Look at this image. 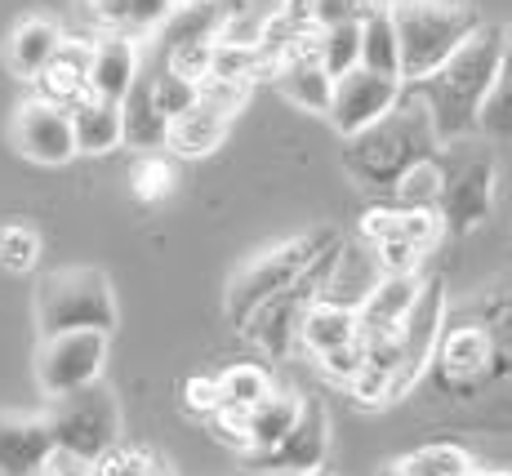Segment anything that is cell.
<instances>
[{"instance_id": "30", "label": "cell", "mask_w": 512, "mask_h": 476, "mask_svg": "<svg viewBox=\"0 0 512 476\" xmlns=\"http://www.w3.org/2000/svg\"><path fill=\"white\" fill-rule=\"evenodd\" d=\"M472 454L459 445H423V450L406 454L392 463L388 476H472Z\"/></svg>"}, {"instance_id": "44", "label": "cell", "mask_w": 512, "mask_h": 476, "mask_svg": "<svg viewBox=\"0 0 512 476\" xmlns=\"http://www.w3.org/2000/svg\"><path fill=\"white\" fill-rule=\"evenodd\" d=\"M179 5H183V0H179Z\"/></svg>"}, {"instance_id": "16", "label": "cell", "mask_w": 512, "mask_h": 476, "mask_svg": "<svg viewBox=\"0 0 512 476\" xmlns=\"http://www.w3.org/2000/svg\"><path fill=\"white\" fill-rule=\"evenodd\" d=\"M54 459V436L45 414L0 410V476H41Z\"/></svg>"}, {"instance_id": "26", "label": "cell", "mask_w": 512, "mask_h": 476, "mask_svg": "<svg viewBox=\"0 0 512 476\" xmlns=\"http://www.w3.org/2000/svg\"><path fill=\"white\" fill-rule=\"evenodd\" d=\"M67 116H72L76 156H107L121 147V103L85 98V103H76Z\"/></svg>"}, {"instance_id": "36", "label": "cell", "mask_w": 512, "mask_h": 476, "mask_svg": "<svg viewBox=\"0 0 512 476\" xmlns=\"http://www.w3.org/2000/svg\"><path fill=\"white\" fill-rule=\"evenodd\" d=\"M174 187V165L165 161V156L147 152L139 165H134V196L139 201H165Z\"/></svg>"}, {"instance_id": "21", "label": "cell", "mask_w": 512, "mask_h": 476, "mask_svg": "<svg viewBox=\"0 0 512 476\" xmlns=\"http://www.w3.org/2000/svg\"><path fill=\"white\" fill-rule=\"evenodd\" d=\"M143 67V54L134 41H121V36H98L90 45V98H103V103H121L130 94L134 76Z\"/></svg>"}, {"instance_id": "33", "label": "cell", "mask_w": 512, "mask_h": 476, "mask_svg": "<svg viewBox=\"0 0 512 476\" xmlns=\"http://www.w3.org/2000/svg\"><path fill=\"white\" fill-rule=\"evenodd\" d=\"M437 192H441V174H437V152L428 161L410 165L406 174L392 183V196L397 205H410V210H437Z\"/></svg>"}, {"instance_id": "40", "label": "cell", "mask_w": 512, "mask_h": 476, "mask_svg": "<svg viewBox=\"0 0 512 476\" xmlns=\"http://www.w3.org/2000/svg\"><path fill=\"white\" fill-rule=\"evenodd\" d=\"M41 476H98V463H81V459H72V454H54Z\"/></svg>"}, {"instance_id": "25", "label": "cell", "mask_w": 512, "mask_h": 476, "mask_svg": "<svg viewBox=\"0 0 512 476\" xmlns=\"http://www.w3.org/2000/svg\"><path fill=\"white\" fill-rule=\"evenodd\" d=\"M272 85H277L294 107H303V112H321V116L330 112V89H334V81L326 76V67L317 63V54H290V58H281V63L272 67Z\"/></svg>"}, {"instance_id": "6", "label": "cell", "mask_w": 512, "mask_h": 476, "mask_svg": "<svg viewBox=\"0 0 512 476\" xmlns=\"http://www.w3.org/2000/svg\"><path fill=\"white\" fill-rule=\"evenodd\" d=\"M437 218L450 232H472L490 218L495 201V152L481 138H450L437 147Z\"/></svg>"}, {"instance_id": "43", "label": "cell", "mask_w": 512, "mask_h": 476, "mask_svg": "<svg viewBox=\"0 0 512 476\" xmlns=\"http://www.w3.org/2000/svg\"><path fill=\"white\" fill-rule=\"evenodd\" d=\"M312 476H326V472H312Z\"/></svg>"}, {"instance_id": "37", "label": "cell", "mask_w": 512, "mask_h": 476, "mask_svg": "<svg viewBox=\"0 0 512 476\" xmlns=\"http://www.w3.org/2000/svg\"><path fill=\"white\" fill-rule=\"evenodd\" d=\"M210 428L223 445H232L236 454H250V410H236V405H219L210 414Z\"/></svg>"}, {"instance_id": "22", "label": "cell", "mask_w": 512, "mask_h": 476, "mask_svg": "<svg viewBox=\"0 0 512 476\" xmlns=\"http://www.w3.org/2000/svg\"><path fill=\"white\" fill-rule=\"evenodd\" d=\"M32 85H36V98H45V103L72 112L76 103L90 98V45L63 41V49L49 58V67L36 76Z\"/></svg>"}, {"instance_id": "8", "label": "cell", "mask_w": 512, "mask_h": 476, "mask_svg": "<svg viewBox=\"0 0 512 476\" xmlns=\"http://www.w3.org/2000/svg\"><path fill=\"white\" fill-rule=\"evenodd\" d=\"M441 330H446V290H441L437 276H423L419 299L410 307L406 325H401V339L392 343L388 352L366 356V365H374V370L383 374V383H388V405L401 401V396L428 374Z\"/></svg>"}, {"instance_id": "38", "label": "cell", "mask_w": 512, "mask_h": 476, "mask_svg": "<svg viewBox=\"0 0 512 476\" xmlns=\"http://www.w3.org/2000/svg\"><path fill=\"white\" fill-rule=\"evenodd\" d=\"M374 9V0H312V27H343V23H361Z\"/></svg>"}, {"instance_id": "32", "label": "cell", "mask_w": 512, "mask_h": 476, "mask_svg": "<svg viewBox=\"0 0 512 476\" xmlns=\"http://www.w3.org/2000/svg\"><path fill=\"white\" fill-rule=\"evenodd\" d=\"M317 63L326 67L330 81H339L343 72L361 67V23L326 27V32L317 36Z\"/></svg>"}, {"instance_id": "17", "label": "cell", "mask_w": 512, "mask_h": 476, "mask_svg": "<svg viewBox=\"0 0 512 476\" xmlns=\"http://www.w3.org/2000/svg\"><path fill=\"white\" fill-rule=\"evenodd\" d=\"M441 218L437 210H410V205H370L361 214L357 236L366 245H406V250L428 254L441 241Z\"/></svg>"}, {"instance_id": "2", "label": "cell", "mask_w": 512, "mask_h": 476, "mask_svg": "<svg viewBox=\"0 0 512 476\" xmlns=\"http://www.w3.org/2000/svg\"><path fill=\"white\" fill-rule=\"evenodd\" d=\"M437 130H432L428 107L415 94H406L388 116H379L361 134L343 143V170L361 187H392L410 165L428 161L437 152Z\"/></svg>"}, {"instance_id": "24", "label": "cell", "mask_w": 512, "mask_h": 476, "mask_svg": "<svg viewBox=\"0 0 512 476\" xmlns=\"http://www.w3.org/2000/svg\"><path fill=\"white\" fill-rule=\"evenodd\" d=\"M63 41L67 36L58 32L54 18L32 14V18H23V23H14V32H9V41H5L9 72H14L18 81H36V76L49 67V58L63 49Z\"/></svg>"}, {"instance_id": "15", "label": "cell", "mask_w": 512, "mask_h": 476, "mask_svg": "<svg viewBox=\"0 0 512 476\" xmlns=\"http://www.w3.org/2000/svg\"><path fill=\"white\" fill-rule=\"evenodd\" d=\"M14 147L36 165H67L76 156L72 116L45 98H27L14 112Z\"/></svg>"}, {"instance_id": "35", "label": "cell", "mask_w": 512, "mask_h": 476, "mask_svg": "<svg viewBox=\"0 0 512 476\" xmlns=\"http://www.w3.org/2000/svg\"><path fill=\"white\" fill-rule=\"evenodd\" d=\"M98 476H174V468L165 459H156L152 450H125V445H116L98 463Z\"/></svg>"}, {"instance_id": "27", "label": "cell", "mask_w": 512, "mask_h": 476, "mask_svg": "<svg viewBox=\"0 0 512 476\" xmlns=\"http://www.w3.org/2000/svg\"><path fill=\"white\" fill-rule=\"evenodd\" d=\"M303 414V396L290 388H272V396H263L250 410V454H263L272 445L285 441V432L299 423Z\"/></svg>"}, {"instance_id": "39", "label": "cell", "mask_w": 512, "mask_h": 476, "mask_svg": "<svg viewBox=\"0 0 512 476\" xmlns=\"http://www.w3.org/2000/svg\"><path fill=\"white\" fill-rule=\"evenodd\" d=\"M183 405H187L192 414H201V419H210V414L223 405L219 379H214V374H192V379L183 383Z\"/></svg>"}, {"instance_id": "29", "label": "cell", "mask_w": 512, "mask_h": 476, "mask_svg": "<svg viewBox=\"0 0 512 476\" xmlns=\"http://www.w3.org/2000/svg\"><path fill=\"white\" fill-rule=\"evenodd\" d=\"M477 134L495 138V143H512V27H508L499 76H495V85H490L486 103H481V112H477Z\"/></svg>"}, {"instance_id": "7", "label": "cell", "mask_w": 512, "mask_h": 476, "mask_svg": "<svg viewBox=\"0 0 512 476\" xmlns=\"http://www.w3.org/2000/svg\"><path fill=\"white\" fill-rule=\"evenodd\" d=\"M45 423L54 436V454H72L81 463H103L121 445V401L103 379L67 396H54Z\"/></svg>"}, {"instance_id": "4", "label": "cell", "mask_w": 512, "mask_h": 476, "mask_svg": "<svg viewBox=\"0 0 512 476\" xmlns=\"http://www.w3.org/2000/svg\"><path fill=\"white\" fill-rule=\"evenodd\" d=\"M334 245H339L334 227H312V232H299V236H290V241L268 245V250H259L254 259H245L228 281V303H223L228 321L245 325L268 299H277V294L294 290L299 281H308Z\"/></svg>"}, {"instance_id": "41", "label": "cell", "mask_w": 512, "mask_h": 476, "mask_svg": "<svg viewBox=\"0 0 512 476\" xmlns=\"http://www.w3.org/2000/svg\"><path fill=\"white\" fill-rule=\"evenodd\" d=\"M277 23L281 27H312V0H281V9H277Z\"/></svg>"}, {"instance_id": "20", "label": "cell", "mask_w": 512, "mask_h": 476, "mask_svg": "<svg viewBox=\"0 0 512 476\" xmlns=\"http://www.w3.org/2000/svg\"><path fill=\"white\" fill-rule=\"evenodd\" d=\"M432 361L441 365V374L455 383H472L481 374L495 370V334L486 325H446L437 339V352Z\"/></svg>"}, {"instance_id": "9", "label": "cell", "mask_w": 512, "mask_h": 476, "mask_svg": "<svg viewBox=\"0 0 512 476\" xmlns=\"http://www.w3.org/2000/svg\"><path fill=\"white\" fill-rule=\"evenodd\" d=\"M245 98H250V89L245 85L205 81L201 98L170 121V130H165V147H170L174 156H187V161L210 156L214 147H223V138H228L236 112L245 107Z\"/></svg>"}, {"instance_id": "12", "label": "cell", "mask_w": 512, "mask_h": 476, "mask_svg": "<svg viewBox=\"0 0 512 476\" xmlns=\"http://www.w3.org/2000/svg\"><path fill=\"white\" fill-rule=\"evenodd\" d=\"M299 347H308L321 370L339 383H348L361 370V361H366L361 339H357V312H348L339 303H321V299H312L308 312H303Z\"/></svg>"}, {"instance_id": "23", "label": "cell", "mask_w": 512, "mask_h": 476, "mask_svg": "<svg viewBox=\"0 0 512 476\" xmlns=\"http://www.w3.org/2000/svg\"><path fill=\"white\" fill-rule=\"evenodd\" d=\"M165 130H170V121H165V112L156 107L152 63H143L130 94L121 98V143L139 147V152H156V147H165Z\"/></svg>"}, {"instance_id": "18", "label": "cell", "mask_w": 512, "mask_h": 476, "mask_svg": "<svg viewBox=\"0 0 512 476\" xmlns=\"http://www.w3.org/2000/svg\"><path fill=\"white\" fill-rule=\"evenodd\" d=\"M317 276H321V267H317ZM317 276H312V285L299 281L294 290H285V294H277V299H268L259 312L250 316V321H245L250 339L259 343L263 352L285 356L290 347H299V321H303V312H308V303L317 299Z\"/></svg>"}, {"instance_id": "13", "label": "cell", "mask_w": 512, "mask_h": 476, "mask_svg": "<svg viewBox=\"0 0 512 476\" xmlns=\"http://www.w3.org/2000/svg\"><path fill=\"white\" fill-rule=\"evenodd\" d=\"M406 98V85L392 81V76H374L366 67H352L343 72L330 89V125L339 130L343 138L361 134L366 125H374L379 116H388L392 107Z\"/></svg>"}, {"instance_id": "31", "label": "cell", "mask_w": 512, "mask_h": 476, "mask_svg": "<svg viewBox=\"0 0 512 476\" xmlns=\"http://www.w3.org/2000/svg\"><path fill=\"white\" fill-rule=\"evenodd\" d=\"M214 379H219L223 405H236V410H254L263 396H272V388H277L272 374L263 370V365H250V361H236L223 374H214Z\"/></svg>"}, {"instance_id": "1", "label": "cell", "mask_w": 512, "mask_h": 476, "mask_svg": "<svg viewBox=\"0 0 512 476\" xmlns=\"http://www.w3.org/2000/svg\"><path fill=\"white\" fill-rule=\"evenodd\" d=\"M504 45H508V27L481 23V32L472 36L468 45H459L428 81L415 85L419 103L428 107V116H432L437 143L477 134V112H481V103H486L490 85H495V76H499Z\"/></svg>"}, {"instance_id": "3", "label": "cell", "mask_w": 512, "mask_h": 476, "mask_svg": "<svg viewBox=\"0 0 512 476\" xmlns=\"http://www.w3.org/2000/svg\"><path fill=\"white\" fill-rule=\"evenodd\" d=\"M397 32L401 85H423L459 45L481 32V14L464 0H388Z\"/></svg>"}, {"instance_id": "11", "label": "cell", "mask_w": 512, "mask_h": 476, "mask_svg": "<svg viewBox=\"0 0 512 476\" xmlns=\"http://www.w3.org/2000/svg\"><path fill=\"white\" fill-rule=\"evenodd\" d=\"M326 454H330V414L321 401H303V414L281 445L263 454H241L245 472L250 476H312L326 472Z\"/></svg>"}, {"instance_id": "19", "label": "cell", "mask_w": 512, "mask_h": 476, "mask_svg": "<svg viewBox=\"0 0 512 476\" xmlns=\"http://www.w3.org/2000/svg\"><path fill=\"white\" fill-rule=\"evenodd\" d=\"M81 5H85V18L103 36H121V41L139 45L161 32L179 0H81Z\"/></svg>"}, {"instance_id": "34", "label": "cell", "mask_w": 512, "mask_h": 476, "mask_svg": "<svg viewBox=\"0 0 512 476\" xmlns=\"http://www.w3.org/2000/svg\"><path fill=\"white\" fill-rule=\"evenodd\" d=\"M36 263H41V232L32 223L0 227V267L5 272H32Z\"/></svg>"}, {"instance_id": "10", "label": "cell", "mask_w": 512, "mask_h": 476, "mask_svg": "<svg viewBox=\"0 0 512 476\" xmlns=\"http://www.w3.org/2000/svg\"><path fill=\"white\" fill-rule=\"evenodd\" d=\"M107 339L112 334H94V330L41 339V347H36V388L54 401V396L98 383L107 365Z\"/></svg>"}, {"instance_id": "14", "label": "cell", "mask_w": 512, "mask_h": 476, "mask_svg": "<svg viewBox=\"0 0 512 476\" xmlns=\"http://www.w3.org/2000/svg\"><path fill=\"white\" fill-rule=\"evenodd\" d=\"M419 285H423L419 272L379 276V285H374L366 299H361V307H357L361 352L379 356V352H388V347L401 339V325H406L410 307H415V299H419Z\"/></svg>"}, {"instance_id": "5", "label": "cell", "mask_w": 512, "mask_h": 476, "mask_svg": "<svg viewBox=\"0 0 512 476\" xmlns=\"http://www.w3.org/2000/svg\"><path fill=\"white\" fill-rule=\"evenodd\" d=\"M36 325L41 339L54 334H112L116 330V294L103 267H58L36 285Z\"/></svg>"}, {"instance_id": "28", "label": "cell", "mask_w": 512, "mask_h": 476, "mask_svg": "<svg viewBox=\"0 0 512 476\" xmlns=\"http://www.w3.org/2000/svg\"><path fill=\"white\" fill-rule=\"evenodd\" d=\"M361 67L374 76H392L401 81V54H397V32H392L388 5H374L361 18Z\"/></svg>"}, {"instance_id": "42", "label": "cell", "mask_w": 512, "mask_h": 476, "mask_svg": "<svg viewBox=\"0 0 512 476\" xmlns=\"http://www.w3.org/2000/svg\"><path fill=\"white\" fill-rule=\"evenodd\" d=\"M481 476H512V472H481Z\"/></svg>"}]
</instances>
